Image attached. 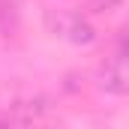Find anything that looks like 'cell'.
<instances>
[{
	"mask_svg": "<svg viewBox=\"0 0 129 129\" xmlns=\"http://www.w3.org/2000/svg\"><path fill=\"white\" fill-rule=\"evenodd\" d=\"M99 84H102V90H108V93H126V63H123V57H114L111 63L102 66V75H99Z\"/></svg>",
	"mask_w": 129,
	"mask_h": 129,
	"instance_id": "cell-1",
	"label": "cell"
},
{
	"mask_svg": "<svg viewBox=\"0 0 129 129\" xmlns=\"http://www.w3.org/2000/svg\"><path fill=\"white\" fill-rule=\"evenodd\" d=\"M120 0H93V6H96L99 12H105V9H111V6H117Z\"/></svg>",
	"mask_w": 129,
	"mask_h": 129,
	"instance_id": "cell-3",
	"label": "cell"
},
{
	"mask_svg": "<svg viewBox=\"0 0 129 129\" xmlns=\"http://www.w3.org/2000/svg\"><path fill=\"white\" fill-rule=\"evenodd\" d=\"M63 36H69L75 45H90V42L96 39V30H93L84 18H75V15H72V18L63 21Z\"/></svg>",
	"mask_w": 129,
	"mask_h": 129,
	"instance_id": "cell-2",
	"label": "cell"
},
{
	"mask_svg": "<svg viewBox=\"0 0 129 129\" xmlns=\"http://www.w3.org/2000/svg\"><path fill=\"white\" fill-rule=\"evenodd\" d=\"M0 129H15V123H12L9 117H0Z\"/></svg>",
	"mask_w": 129,
	"mask_h": 129,
	"instance_id": "cell-4",
	"label": "cell"
}]
</instances>
